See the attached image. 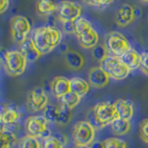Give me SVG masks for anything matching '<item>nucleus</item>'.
I'll return each mask as SVG.
<instances>
[{"label":"nucleus","mask_w":148,"mask_h":148,"mask_svg":"<svg viewBox=\"0 0 148 148\" xmlns=\"http://www.w3.org/2000/svg\"><path fill=\"white\" fill-rule=\"evenodd\" d=\"M32 39L43 56L59 45L62 40V32L55 26H42L34 30Z\"/></svg>","instance_id":"1"},{"label":"nucleus","mask_w":148,"mask_h":148,"mask_svg":"<svg viewBox=\"0 0 148 148\" xmlns=\"http://www.w3.org/2000/svg\"><path fill=\"white\" fill-rule=\"evenodd\" d=\"M75 34L82 47L90 49L97 45L99 40L98 32L92 27L89 21L80 17L77 21H75Z\"/></svg>","instance_id":"2"},{"label":"nucleus","mask_w":148,"mask_h":148,"mask_svg":"<svg viewBox=\"0 0 148 148\" xmlns=\"http://www.w3.org/2000/svg\"><path fill=\"white\" fill-rule=\"evenodd\" d=\"M100 67L108 74L110 78L116 81H121L126 79L131 72L121 58L112 55H108L100 61Z\"/></svg>","instance_id":"3"},{"label":"nucleus","mask_w":148,"mask_h":148,"mask_svg":"<svg viewBox=\"0 0 148 148\" xmlns=\"http://www.w3.org/2000/svg\"><path fill=\"white\" fill-rule=\"evenodd\" d=\"M5 69L11 76H18L25 71L27 59L21 51L9 50L6 51L3 56Z\"/></svg>","instance_id":"4"},{"label":"nucleus","mask_w":148,"mask_h":148,"mask_svg":"<svg viewBox=\"0 0 148 148\" xmlns=\"http://www.w3.org/2000/svg\"><path fill=\"white\" fill-rule=\"evenodd\" d=\"M105 45L108 53L119 58H121L132 49V45L129 40L118 32H111L106 35Z\"/></svg>","instance_id":"5"},{"label":"nucleus","mask_w":148,"mask_h":148,"mask_svg":"<svg viewBox=\"0 0 148 148\" xmlns=\"http://www.w3.org/2000/svg\"><path fill=\"white\" fill-rule=\"evenodd\" d=\"M94 117L96 124L99 127H105L106 125H109L115 119L119 118L115 105L109 102L97 104L94 108Z\"/></svg>","instance_id":"6"},{"label":"nucleus","mask_w":148,"mask_h":148,"mask_svg":"<svg viewBox=\"0 0 148 148\" xmlns=\"http://www.w3.org/2000/svg\"><path fill=\"white\" fill-rule=\"evenodd\" d=\"M95 137V129L89 121H79L74 125L72 139L76 145H91Z\"/></svg>","instance_id":"7"},{"label":"nucleus","mask_w":148,"mask_h":148,"mask_svg":"<svg viewBox=\"0 0 148 148\" xmlns=\"http://www.w3.org/2000/svg\"><path fill=\"white\" fill-rule=\"evenodd\" d=\"M31 29V23L27 18L21 15L12 18L10 21V34L14 42L22 44L28 39Z\"/></svg>","instance_id":"8"},{"label":"nucleus","mask_w":148,"mask_h":148,"mask_svg":"<svg viewBox=\"0 0 148 148\" xmlns=\"http://www.w3.org/2000/svg\"><path fill=\"white\" fill-rule=\"evenodd\" d=\"M27 134L36 138H47L50 136L48 121L44 116H32L25 122Z\"/></svg>","instance_id":"9"},{"label":"nucleus","mask_w":148,"mask_h":148,"mask_svg":"<svg viewBox=\"0 0 148 148\" xmlns=\"http://www.w3.org/2000/svg\"><path fill=\"white\" fill-rule=\"evenodd\" d=\"M82 15V7L78 3L64 0L58 5V16L60 21H75Z\"/></svg>","instance_id":"10"},{"label":"nucleus","mask_w":148,"mask_h":148,"mask_svg":"<svg viewBox=\"0 0 148 148\" xmlns=\"http://www.w3.org/2000/svg\"><path fill=\"white\" fill-rule=\"evenodd\" d=\"M48 103V97L42 88H34L27 96V108L32 112L44 110Z\"/></svg>","instance_id":"11"},{"label":"nucleus","mask_w":148,"mask_h":148,"mask_svg":"<svg viewBox=\"0 0 148 148\" xmlns=\"http://www.w3.org/2000/svg\"><path fill=\"white\" fill-rule=\"evenodd\" d=\"M136 14L131 5L124 4L120 7L116 14V23L119 27H127L135 20Z\"/></svg>","instance_id":"12"},{"label":"nucleus","mask_w":148,"mask_h":148,"mask_svg":"<svg viewBox=\"0 0 148 148\" xmlns=\"http://www.w3.org/2000/svg\"><path fill=\"white\" fill-rule=\"evenodd\" d=\"M109 75L101 67L92 68L88 74V81L90 85L95 88H103L109 82Z\"/></svg>","instance_id":"13"},{"label":"nucleus","mask_w":148,"mask_h":148,"mask_svg":"<svg viewBox=\"0 0 148 148\" xmlns=\"http://www.w3.org/2000/svg\"><path fill=\"white\" fill-rule=\"evenodd\" d=\"M50 87L52 94L59 99L64 95L71 92V80L62 76L55 77L51 82Z\"/></svg>","instance_id":"14"},{"label":"nucleus","mask_w":148,"mask_h":148,"mask_svg":"<svg viewBox=\"0 0 148 148\" xmlns=\"http://www.w3.org/2000/svg\"><path fill=\"white\" fill-rule=\"evenodd\" d=\"M20 51L26 58L28 62H34L42 56L32 38H28L22 44H21Z\"/></svg>","instance_id":"15"},{"label":"nucleus","mask_w":148,"mask_h":148,"mask_svg":"<svg viewBox=\"0 0 148 148\" xmlns=\"http://www.w3.org/2000/svg\"><path fill=\"white\" fill-rule=\"evenodd\" d=\"M21 118V112L14 106H2L0 119L3 125H11L18 122Z\"/></svg>","instance_id":"16"},{"label":"nucleus","mask_w":148,"mask_h":148,"mask_svg":"<svg viewBox=\"0 0 148 148\" xmlns=\"http://www.w3.org/2000/svg\"><path fill=\"white\" fill-rule=\"evenodd\" d=\"M119 118L131 119L134 114V106L132 101L126 99H118L114 103Z\"/></svg>","instance_id":"17"},{"label":"nucleus","mask_w":148,"mask_h":148,"mask_svg":"<svg viewBox=\"0 0 148 148\" xmlns=\"http://www.w3.org/2000/svg\"><path fill=\"white\" fill-rule=\"evenodd\" d=\"M121 60L124 62V64L131 69L134 71L138 68H140L141 60H142V54H140L135 49H131L126 54H124L121 58Z\"/></svg>","instance_id":"18"},{"label":"nucleus","mask_w":148,"mask_h":148,"mask_svg":"<svg viewBox=\"0 0 148 148\" xmlns=\"http://www.w3.org/2000/svg\"><path fill=\"white\" fill-rule=\"evenodd\" d=\"M65 60H66L68 66L74 71L82 69L84 65V58H83L82 55L74 50L67 51L65 54Z\"/></svg>","instance_id":"19"},{"label":"nucleus","mask_w":148,"mask_h":148,"mask_svg":"<svg viewBox=\"0 0 148 148\" xmlns=\"http://www.w3.org/2000/svg\"><path fill=\"white\" fill-rule=\"evenodd\" d=\"M90 83L80 77H73L71 79V91L75 92L81 97L84 96L89 92Z\"/></svg>","instance_id":"20"},{"label":"nucleus","mask_w":148,"mask_h":148,"mask_svg":"<svg viewBox=\"0 0 148 148\" xmlns=\"http://www.w3.org/2000/svg\"><path fill=\"white\" fill-rule=\"evenodd\" d=\"M58 5L53 0H38L36 5V11L40 16H49L58 10Z\"/></svg>","instance_id":"21"},{"label":"nucleus","mask_w":148,"mask_h":148,"mask_svg":"<svg viewBox=\"0 0 148 148\" xmlns=\"http://www.w3.org/2000/svg\"><path fill=\"white\" fill-rule=\"evenodd\" d=\"M111 131H112L116 135H125L127 134L130 130H131V123L129 119H125L122 118H118L110 124Z\"/></svg>","instance_id":"22"},{"label":"nucleus","mask_w":148,"mask_h":148,"mask_svg":"<svg viewBox=\"0 0 148 148\" xmlns=\"http://www.w3.org/2000/svg\"><path fill=\"white\" fill-rule=\"evenodd\" d=\"M60 110H61V105L56 106V105H49L44 109L43 116L50 123H58Z\"/></svg>","instance_id":"23"},{"label":"nucleus","mask_w":148,"mask_h":148,"mask_svg":"<svg viewBox=\"0 0 148 148\" xmlns=\"http://www.w3.org/2000/svg\"><path fill=\"white\" fill-rule=\"evenodd\" d=\"M0 140H1V148H11L16 143V135L12 131L2 126L0 132Z\"/></svg>","instance_id":"24"},{"label":"nucleus","mask_w":148,"mask_h":148,"mask_svg":"<svg viewBox=\"0 0 148 148\" xmlns=\"http://www.w3.org/2000/svg\"><path fill=\"white\" fill-rule=\"evenodd\" d=\"M81 98L82 97L80 95H78L75 92L71 91V92H69L68 94L64 95L62 97H60L59 101H60V104L63 105L64 106L72 109L80 103Z\"/></svg>","instance_id":"25"},{"label":"nucleus","mask_w":148,"mask_h":148,"mask_svg":"<svg viewBox=\"0 0 148 148\" xmlns=\"http://www.w3.org/2000/svg\"><path fill=\"white\" fill-rule=\"evenodd\" d=\"M18 148H41V145L36 137L27 134L20 140Z\"/></svg>","instance_id":"26"},{"label":"nucleus","mask_w":148,"mask_h":148,"mask_svg":"<svg viewBox=\"0 0 148 148\" xmlns=\"http://www.w3.org/2000/svg\"><path fill=\"white\" fill-rule=\"evenodd\" d=\"M65 143L56 136H48L45 139L42 145V148H63Z\"/></svg>","instance_id":"27"},{"label":"nucleus","mask_w":148,"mask_h":148,"mask_svg":"<svg viewBox=\"0 0 148 148\" xmlns=\"http://www.w3.org/2000/svg\"><path fill=\"white\" fill-rule=\"evenodd\" d=\"M103 148H127V143L119 138H108L103 142Z\"/></svg>","instance_id":"28"},{"label":"nucleus","mask_w":148,"mask_h":148,"mask_svg":"<svg viewBox=\"0 0 148 148\" xmlns=\"http://www.w3.org/2000/svg\"><path fill=\"white\" fill-rule=\"evenodd\" d=\"M92 55L96 60L101 61L103 60L106 56L108 55V49H106V45H96L92 50Z\"/></svg>","instance_id":"29"},{"label":"nucleus","mask_w":148,"mask_h":148,"mask_svg":"<svg viewBox=\"0 0 148 148\" xmlns=\"http://www.w3.org/2000/svg\"><path fill=\"white\" fill-rule=\"evenodd\" d=\"M87 5L98 8H103L112 4L115 0H83Z\"/></svg>","instance_id":"30"},{"label":"nucleus","mask_w":148,"mask_h":148,"mask_svg":"<svg viewBox=\"0 0 148 148\" xmlns=\"http://www.w3.org/2000/svg\"><path fill=\"white\" fill-rule=\"evenodd\" d=\"M139 134L142 139V141L148 143V119H143L140 123L139 127Z\"/></svg>","instance_id":"31"},{"label":"nucleus","mask_w":148,"mask_h":148,"mask_svg":"<svg viewBox=\"0 0 148 148\" xmlns=\"http://www.w3.org/2000/svg\"><path fill=\"white\" fill-rule=\"evenodd\" d=\"M62 22V28L63 31L68 34H75V21H61Z\"/></svg>","instance_id":"32"},{"label":"nucleus","mask_w":148,"mask_h":148,"mask_svg":"<svg viewBox=\"0 0 148 148\" xmlns=\"http://www.w3.org/2000/svg\"><path fill=\"white\" fill-rule=\"evenodd\" d=\"M140 69L143 74L148 76V51H145L142 54V60Z\"/></svg>","instance_id":"33"},{"label":"nucleus","mask_w":148,"mask_h":148,"mask_svg":"<svg viewBox=\"0 0 148 148\" xmlns=\"http://www.w3.org/2000/svg\"><path fill=\"white\" fill-rule=\"evenodd\" d=\"M9 7V0H0V12L4 13Z\"/></svg>","instance_id":"34"},{"label":"nucleus","mask_w":148,"mask_h":148,"mask_svg":"<svg viewBox=\"0 0 148 148\" xmlns=\"http://www.w3.org/2000/svg\"><path fill=\"white\" fill-rule=\"evenodd\" d=\"M92 148H103V143H95L94 145L91 146Z\"/></svg>","instance_id":"35"},{"label":"nucleus","mask_w":148,"mask_h":148,"mask_svg":"<svg viewBox=\"0 0 148 148\" xmlns=\"http://www.w3.org/2000/svg\"><path fill=\"white\" fill-rule=\"evenodd\" d=\"M74 148H92L90 145H76Z\"/></svg>","instance_id":"36"},{"label":"nucleus","mask_w":148,"mask_h":148,"mask_svg":"<svg viewBox=\"0 0 148 148\" xmlns=\"http://www.w3.org/2000/svg\"><path fill=\"white\" fill-rule=\"evenodd\" d=\"M143 2H146V3H148V0H143Z\"/></svg>","instance_id":"37"}]
</instances>
